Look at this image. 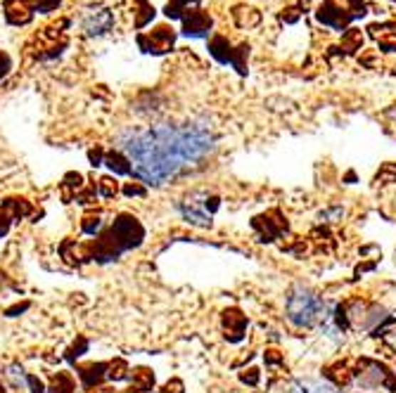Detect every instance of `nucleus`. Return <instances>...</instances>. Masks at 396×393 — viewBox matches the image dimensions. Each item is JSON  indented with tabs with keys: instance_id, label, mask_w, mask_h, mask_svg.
<instances>
[{
	"instance_id": "9",
	"label": "nucleus",
	"mask_w": 396,
	"mask_h": 393,
	"mask_svg": "<svg viewBox=\"0 0 396 393\" xmlns=\"http://www.w3.org/2000/svg\"><path fill=\"white\" fill-rule=\"evenodd\" d=\"M5 12L12 24H26V21L31 19V7H28L26 0H10Z\"/></svg>"
},
{
	"instance_id": "6",
	"label": "nucleus",
	"mask_w": 396,
	"mask_h": 393,
	"mask_svg": "<svg viewBox=\"0 0 396 393\" xmlns=\"http://www.w3.org/2000/svg\"><path fill=\"white\" fill-rule=\"evenodd\" d=\"M212 28V17L202 10H190L188 17L183 19V31L188 36H204Z\"/></svg>"
},
{
	"instance_id": "17",
	"label": "nucleus",
	"mask_w": 396,
	"mask_h": 393,
	"mask_svg": "<svg viewBox=\"0 0 396 393\" xmlns=\"http://www.w3.org/2000/svg\"><path fill=\"white\" fill-rule=\"evenodd\" d=\"M107 370H110V372H107V377H110V379H114V382H119V379H126V372H128V365L124 360H114V362H110V365H107Z\"/></svg>"
},
{
	"instance_id": "1",
	"label": "nucleus",
	"mask_w": 396,
	"mask_h": 393,
	"mask_svg": "<svg viewBox=\"0 0 396 393\" xmlns=\"http://www.w3.org/2000/svg\"><path fill=\"white\" fill-rule=\"evenodd\" d=\"M214 133L207 123H162L121 135V150L131 162V173L147 185H164L183 166L204 159L214 150Z\"/></svg>"
},
{
	"instance_id": "21",
	"label": "nucleus",
	"mask_w": 396,
	"mask_h": 393,
	"mask_svg": "<svg viewBox=\"0 0 396 393\" xmlns=\"http://www.w3.org/2000/svg\"><path fill=\"white\" fill-rule=\"evenodd\" d=\"M377 178H380V180H387V183H396V166H394V164H387L385 169H382V173H380Z\"/></svg>"
},
{
	"instance_id": "7",
	"label": "nucleus",
	"mask_w": 396,
	"mask_h": 393,
	"mask_svg": "<svg viewBox=\"0 0 396 393\" xmlns=\"http://www.w3.org/2000/svg\"><path fill=\"white\" fill-rule=\"evenodd\" d=\"M174 46V31L169 26H160L150 36V46H145L147 53H167Z\"/></svg>"
},
{
	"instance_id": "10",
	"label": "nucleus",
	"mask_w": 396,
	"mask_h": 393,
	"mask_svg": "<svg viewBox=\"0 0 396 393\" xmlns=\"http://www.w3.org/2000/svg\"><path fill=\"white\" fill-rule=\"evenodd\" d=\"M325 377L335 387H347V384L354 379V372L349 370L347 362H335V365L325 367Z\"/></svg>"
},
{
	"instance_id": "5",
	"label": "nucleus",
	"mask_w": 396,
	"mask_h": 393,
	"mask_svg": "<svg viewBox=\"0 0 396 393\" xmlns=\"http://www.w3.org/2000/svg\"><path fill=\"white\" fill-rule=\"evenodd\" d=\"M244 327H247V318L240 310L237 308L223 310V330H226V337L230 341H240L244 334Z\"/></svg>"
},
{
	"instance_id": "3",
	"label": "nucleus",
	"mask_w": 396,
	"mask_h": 393,
	"mask_svg": "<svg viewBox=\"0 0 396 393\" xmlns=\"http://www.w3.org/2000/svg\"><path fill=\"white\" fill-rule=\"evenodd\" d=\"M323 315V301L321 296L311 292L308 287H294L287 296V318L297 327H311Z\"/></svg>"
},
{
	"instance_id": "20",
	"label": "nucleus",
	"mask_w": 396,
	"mask_h": 393,
	"mask_svg": "<svg viewBox=\"0 0 396 393\" xmlns=\"http://www.w3.org/2000/svg\"><path fill=\"white\" fill-rule=\"evenodd\" d=\"M12 221H14V218H12L10 214H7V209L0 206V237H3L7 230H10V223H12Z\"/></svg>"
},
{
	"instance_id": "16",
	"label": "nucleus",
	"mask_w": 396,
	"mask_h": 393,
	"mask_svg": "<svg viewBox=\"0 0 396 393\" xmlns=\"http://www.w3.org/2000/svg\"><path fill=\"white\" fill-rule=\"evenodd\" d=\"M363 46V36L358 28H349L347 33H344V38H342V48L347 50V53H354V50H361Z\"/></svg>"
},
{
	"instance_id": "28",
	"label": "nucleus",
	"mask_w": 396,
	"mask_h": 393,
	"mask_svg": "<svg viewBox=\"0 0 396 393\" xmlns=\"http://www.w3.org/2000/svg\"><path fill=\"white\" fill-rule=\"evenodd\" d=\"M292 393H311V391H308V387H304V384H297V387L292 389Z\"/></svg>"
},
{
	"instance_id": "2",
	"label": "nucleus",
	"mask_w": 396,
	"mask_h": 393,
	"mask_svg": "<svg viewBox=\"0 0 396 393\" xmlns=\"http://www.w3.org/2000/svg\"><path fill=\"white\" fill-rule=\"evenodd\" d=\"M142 237H145V230H142V225L138 223V218L121 214L117 221H114L112 228L95 242L90 258L112 261V258H117L121 251L138 246L142 242Z\"/></svg>"
},
{
	"instance_id": "8",
	"label": "nucleus",
	"mask_w": 396,
	"mask_h": 393,
	"mask_svg": "<svg viewBox=\"0 0 396 393\" xmlns=\"http://www.w3.org/2000/svg\"><path fill=\"white\" fill-rule=\"evenodd\" d=\"M110 26H112V14L107 12V10L95 12L93 17L85 19V24H83V28L90 36H103L105 31H110Z\"/></svg>"
},
{
	"instance_id": "11",
	"label": "nucleus",
	"mask_w": 396,
	"mask_h": 393,
	"mask_svg": "<svg viewBox=\"0 0 396 393\" xmlns=\"http://www.w3.org/2000/svg\"><path fill=\"white\" fill-rule=\"evenodd\" d=\"M181 211H183L185 221L192 223V225H197V228H209V225H212L209 216L204 214V211H199L192 201L190 204H181Z\"/></svg>"
},
{
	"instance_id": "22",
	"label": "nucleus",
	"mask_w": 396,
	"mask_h": 393,
	"mask_svg": "<svg viewBox=\"0 0 396 393\" xmlns=\"http://www.w3.org/2000/svg\"><path fill=\"white\" fill-rule=\"evenodd\" d=\"M124 194L126 197H142L145 194V187L138 183H128V185H124Z\"/></svg>"
},
{
	"instance_id": "14",
	"label": "nucleus",
	"mask_w": 396,
	"mask_h": 393,
	"mask_svg": "<svg viewBox=\"0 0 396 393\" xmlns=\"http://www.w3.org/2000/svg\"><path fill=\"white\" fill-rule=\"evenodd\" d=\"M133 387L138 391H150L155 387V374L147 367H138L133 372Z\"/></svg>"
},
{
	"instance_id": "15",
	"label": "nucleus",
	"mask_w": 396,
	"mask_h": 393,
	"mask_svg": "<svg viewBox=\"0 0 396 393\" xmlns=\"http://www.w3.org/2000/svg\"><path fill=\"white\" fill-rule=\"evenodd\" d=\"M50 393H74V379L69 372H57V377L50 384Z\"/></svg>"
},
{
	"instance_id": "25",
	"label": "nucleus",
	"mask_w": 396,
	"mask_h": 393,
	"mask_svg": "<svg viewBox=\"0 0 396 393\" xmlns=\"http://www.w3.org/2000/svg\"><path fill=\"white\" fill-rule=\"evenodd\" d=\"M249 374H242V382H249V384H256L259 382V372L256 370H247Z\"/></svg>"
},
{
	"instance_id": "19",
	"label": "nucleus",
	"mask_w": 396,
	"mask_h": 393,
	"mask_svg": "<svg viewBox=\"0 0 396 393\" xmlns=\"http://www.w3.org/2000/svg\"><path fill=\"white\" fill-rule=\"evenodd\" d=\"M81 228H83V232H85V235H95V232L100 230V216H93V214L83 216V223H81Z\"/></svg>"
},
{
	"instance_id": "27",
	"label": "nucleus",
	"mask_w": 396,
	"mask_h": 393,
	"mask_svg": "<svg viewBox=\"0 0 396 393\" xmlns=\"http://www.w3.org/2000/svg\"><path fill=\"white\" fill-rule=\"evenodd\" d=\"M90 162H93V166H100V164H103V152H100V150H93V152H90Z\"/></svg>"
},
{
	"instance_id": "24",
	"label": "nucleus",
	"mask_w": 396,
	"mask_h": 393,
	"mask_svg": "<svg viewBox=\"0 0 396 393\" xmlns=\"http://www.w3.org/2000/svg\"><path fill=\"white\" fill-rule=\"evenodd\" d=\"M28 387H31V393H43V382L38 379V377H26Z\"/></svg>"
},
{
	"instance_id": "23",
	"label": "nucleus",
	"mask_w": 396,
	"mask_h": 393,
	"mask_svg": "<svg viewBox=\"0 0 396 393\" xmlns=\"http://www.w3.org/2000/svg\"><path fill=\"white\" fill-rule=\"evenodd\" d=\"M60 5V0H36V7H38L41 12H48V10H55V7Z\"/></svg>"
},
{
	"instance_id": "18",
	"label": "nucleus",
	"mask_w": 396,
	"mask_h": 393,
	"mask_svg": "<svg viewBox=\"0 0 396 393\" xmlns=\"http://www.w3.org/2000/svg\"><path fill=\"white\" fill-rule=\"evenodd\" d=\"M98 187H100V194L107 197V199H112V197L119 192V185H117V180L114 178H103L98 183Z\"/></svg>"
},
{
	"instance_id": "4",
	"label": "nucleus",
	"mask_w": 396,
	"mask_h": 393,
	"mask_svg": "<svg viewBox=\"0 0 396 393\" xmlns=\"http://www.w3.org/2000/svg\"><path fill=\"white\" fill-rule=\"evenodd\" d=\"M318 21L321 24H328V26H333V28H342L349 24L351 19H354V14H351L349 10H342L340 5L335 3V0H325V3L321 5V10H318Z\"/></svg>"
},
{
	"instance_id": "26",
	"label": "nucleus",
	"mask_w": 396,
	"mask_h": 393,
	"mask_svg": "<svg viewBox=\"0 0 396 393\" xmlns=\"http://www.w3.org/2000/svg\"><path fill=\"white\" fill-rule=\"evenodd\" d=\"M7 69H10V60L5 55H0V78L7 74Z\"/></svg>"
},
{
	"instance_id": "13",
	"label": "nucleus",
	"mask_w": 396,
	"mask_h": 393,
	"mask_svg": "<svg viewBox=\"0 0 396 393\" xmlns=\"http://www.w3.org/2000/svg\"><path fill=\"white\" fill-rule=\"evenodd\" d=\"M105 164L110 166L114 173H121V176L131 173V166H128L131 162H128V159L121 154V152H110V154H107V159H105Z\"/></svg>"
},
{
	"instance_id": "12",
	"label": "nucleus",
	"mask_w": 396,
	"mask_h": 393,
	"mask_svg": "<svg viewBox=\"0 0 396 393\" xmlns=\"http://www.w3.org/2000/svg\"><path fill=\"white\" fill-rule=\"evenodd\" d=\"M103 370H107V365H85L78 370V374H81L83 379V387H95V384L103 379Z\"/></svg>"
}]
</instances>
